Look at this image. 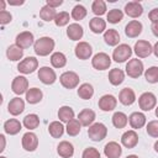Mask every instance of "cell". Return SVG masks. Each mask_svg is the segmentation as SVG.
Segmentation results:
<instances>
[{"label":"cell","mask_w":158,"mask_h":158,"mask_svg":"<svg viewBox=\"0 0 158 158\" xmlns=\"http://www.w3.org/2000/svg\"><path fill=\"white\" fill-rule=\"evenodd\" d=\"M54 44L56 43H54L53 38H51V37H41L35 42L33 49H35V53L37 56L46 57L54 49Z\"/></svg>","instance_id":"cell-1"},{"label":"cell","mask_w":158,"mask_h":158,"mask_svg":"<svg viewBox=\"0 0 158 158\" xmlns=\"http://www.w3.org/2000/svg\"><path fill=\"white\" fill-rule=\"evenodd\" d=\"M107 135V128L104 123L101 122H95L88 128V136L91 141L94 142H100L102 141Z\"/></svg>","instance_id":"cell-2"},{"label":"cell","mask_w":158,"mask_h":158,"mask_svg":"<svg viewBox=\"0 0 158 158\" xmlns=\"http://www.w3.org/2000/svg\"><path fill=\"white\" fill-rule=\"evenodd\" d=\"M131 56H132V48L126 43L118 44L112 52V59L115 62H117V63L126 62L127 59L131 58Z\"/></svg>","instance_id":"cell-3"},{"label":"cell","mask_w":158,"mask_h":158,"mask_svg":"<svg viewBox=\"0 0 158 158\" xmlns=\"http://www.w3.org/2000/svg\"><path fill=\"white\" fill-rule=\"evenodd\" d=\"M143 63L141 59L138 58H133V59H130L128 63L126 64V73L130 78H139L143 73Z\"/></svg>","instance_id":"cell-4"},{"label":"cell","mask_w":158,"mask_h":158,"mask_svg":"<svg viewBox=\"0 0 158 158\" xmlns=\"http://www.w3.org/2000/svg\"><path fill=\"white\" fill-rule=\"evenodd\" d=\"M79 80H80L79 75L75 72H72V70L64 72L59 77V81H60V84L65 89H74V88H77L78 84H79Z\"/></svg>","instance_id":"cell-5"},{"label":"cell","mask_w":158,"mask_h":158,"mask_svg":"<svg viewBox=\"0 0 158 158\" xmlns=\"http://www.w3.org/2000/svg\"><path fill=\"white\" fill-rule=\"evenodd\" d=\"M157 104V98L153 93L151 91H147V93H143L139 98H138V106L141 110L143 111H151L152 109H154Z\"/></svg>","instance_id":"cell-6"},{"label":"cell","mask_w":158,"mask_h":158,"mask_svg":"<svg viewBox=\"0 0 158 158\" xmlns=\"http://www.w3.org/2000/svg\"><path fill=\"white\" fill-rule=\"evenodd\" d=\"M111 64V58L109 54L104 53V52H99L96 53L93 59H91V65L98 69V70H105V69H109Z\"/></svg>","instance_id":"cell-7"},{"label":"cell","mask_w":158,"mask_h":158,"mask_svg":"<svg viewBox=\"0 0 158 158\" xmlns=\"http://www.w3.org/2000/svg\"><path fill=\"white\" fill-rule=\"evenodd\" d=\"M37 68H38V60L35 57H27L22 59L17 65V70L22 74H31Z\"/></svg>","instance_id":"cell-8"},{"label":"cell","mask_w":158,"mask_h":158,"mask_svg":"<svg viewBox=\"0 0 158 158\" xmlns=\"http://www.w3.org/2000/svg\"><path fill=\"white\" fill-rule=\"evenodd\" d=\"M15 44L19 46L20 48L22 49H26V48H30L32 44H35V38H33V33L30 32V31H23L21 33H19L16 36V40H15Z\"/></svg>","instance_id":"cell-9"},{"label":"cell","mask_w":158,"mask_h":158,"mask_svg":"<svg viewBox=\"0 0 158 158\" xmlns=\"http://www.w3.org/2000/svg\"><path fill=\"white\" fill-rule=\"evenodd\" d=\"M135 53L138 58H146L148 57L152 52H153V47L148 41L144 40H139L135 43Z\"/></svg>","instance_id":"cell-10"},{"label":"cell","mask_w":158,"mask_h":158,"mask_svg":"<svg viewBox=\"0 0 158 158\" xmlns=\"http://www.w3.org/2000/svg\"><path fill=\"white\" fill-rule=\"evenodd\" d=\"M11 90L16 95H21L23 93H27V90H28V80H27V78L23 77V75H19V77L14 78V80L11 83Z\"/></svg>","instance_id":"cell-11"},{"label":"cell","mask_w":158,"mask_h":158,"mask_svg":"<svg viewBox=\"0 0 158 158\" xmlns=\"http://www.w3.org/2000/svg\"><path fill=\"white\" fill-rule=\"evenodd\" d=\"M38 79L46 84V85H51L56 81L57 79V75H56V72L49 68V67H41L38 69Z\"/></svg>","instance_id":"cell-12"},{"label":"cell","mask_w":158,"mask_h":158,"mask_svg":"<svg viewBox=\"0 0 158 158\" xmlns=\"http://www.w3.org/2000/svg\"><path fill=\"white\" fill-rule=\"evenodd\" d=\"M22 147L27 152H33L38 147V138L33 132H26L22 136Z\"/></svg>","instance_id":"cell-13"},{"label":"cell","mask_w":158,"mask_h":158,"mask_svg":"<svg viewBox=\"0 0 158 158\" xmlns=\"http://www.w3.org/2000/svg\"><path fill=\"white\" fill-rule=\"evenodd\" d=\"M98 105H99V109L102 111H112L117 105V100L114 95L105 94L99 99Z\"/></svg>","instance_id":"cell-14"},{"label":"cell","mask_w":158,"mask_h":158,"mask_svg":"<svg viewBox=\"0 0 158 158\" xmlns=\"http://www.w3.org/2000/svg\"><path fill=\"white\" fill-rule=\"evenodd\" d=\"M74 52H75L77 58L81 59V60H86V59H89V58L91 57V54H93V48H91V46H90L88 42H79V43L75 46Z\"/></svg>","instance_id":"cell-15"},{"label":"cell","mask_w":158,"mask_h":158,"mask_svg":"<svg viewBox=\"0 0 158 158\" xmlns=\"http://www.w3.org/2000/svg\"><path fill=\"white\" fill-rule=\"evenodd\" d=\"M121 143L126 148H135L138 143V135L135 130H128L121 136Z\"/></svg>","instance_id":"cell-16"},{"label":"cell","mask_w":158,"mask_h":158,"mask_svg":"<svg viewBox=\"0 0 158 158\" xmlns=\"http://www.w3.org/2000/svg\"><path fill=\"white\" fill-rule=\"evenodd\" d=\"M142 30H143V26L139 21L137 20H132L130 21L126 27H125V33L127 37L130 38H135V37H138L141 33H142Z\"/></svg>","instance_id":"cell-17"},{"label":"cell","mask_w":158,"mask_h":158,"mask_svg":"<svg viewBox=\"0 0 158 158\" xmlns=\"http://www.w3.org/2000/svg\"><path fill=\"white\" fill-rule=\"evenodd\" d=\"M125 12L132 19H137L143 14V7L138 1H130L125 5Z\"/></svg>","instance_id":"cell-18"},{"label":"cell","mask_w":158,"mask_h":158,"mask_svg":"<svg viewBox=\"0 0 158 158\" xmlns=\"http://www.w3.org/2000/svg\"><path fill=\"white\" fill-rule=\"evenodd\" d=\"M104 153L107 158H120V156L122 154V148L117 142L111 141V142L105 144Z\"/></svg>","instance_id":"cell-19"},{"label":"cell","mask_w":158,"mask_h":158,"mask_svg":"<svg viewBox=\"0 0 158 158\" xmlns=\"http://www.w3.org/2000/svg\"><path fill=\"white\" fill-rule=\"evenodd\" d=\"M23 110H25V101H23L21 98L16 96V98H14V99L10 100V102H9V105H7V111H9L12 116L20 115Z\"/></svg>","instance_id":"cell-20"},{"label":"cell","mask_w":158,"mask_h":158,"mask_svg":"<svg viewBox=\"0 0 158 158\" xmlns=\"http://www.w3.org/2000/svg\"><path fill=\"white\" fill-rule=\"evenodd\" d=\"M118 100L122 105H132L136 101V94L131 88H123L118 94Z\"/></svg>","instance_id":"cell-21"},{"label":"cell","mask_w":158,"mask_h":158,"mask_svg":"<svg viewBox=\"0 0 158 158\" xmlns=\"http://www.w3.org/2000/svg\"><path fill=\"white\" fill-rule=\"evenodd\" d=\"M128 121H130V125L132 128L135 130H138V128H142L144 125H146V115L143 112H132L128 117Z\"/></svg>","instance_id":"cell-22"},{"label":"cell","mask_w":158,"mask_h":158,"mask_svg":"<svg viewBox=\"0 0 158 158\" xmlns=\"http://www.w3.org/2000/svg\"><path fill=\"white\" fill-rule=\"evenodd\" d=\"M78 120L81 123V126H91L94 120H95V112L90 109H84L79 112L78 115Z\"/></svg>","instance_id":"cell-23"},{"label":"cell","mask_w":158,"mask_h":158,"mask_svg":"<svg viewBox=\"0 0 158 158\" xmlns=\"http://www.w3.org/2000/svg\"><path fill=\"white\" fill-rule=\"evenodd\" d=\"M57 152L62 158H70L74 154V147L68 141H62L57 146Z\"/></svg>","instance_id":"cell-24"},{"label":"cell","mask_w":158,"mask_h":158,"mask_svg":"<svg viewBox=\"0 0 158 158\" xmlns=\"http://www.w3.org/2000/svg\"><path fill=\"white\" fill-rule=\"evenodd\" d=\"M84 35V30L79 23H70L67 28V36L72 41H79Z\"/></svg>","instance_id":"cell-25"},{"label":"cell","mask_w":158,"mask_h":158,"mask_svg":"<svg viewBox=\"0 0 158 158\" xmlns=\"http://www.w3.org/2000/svg\"><path fill=\"white\" fill-rule=\"evenodd\" d=\"M21 128H22V125L16 118H10V120L5 121V123H4V131L7 135H11V136L17 135L21 131Z\"/></svg>","instance_id":"cell-26"},{"label":"cell","mask_w":158,"mask_h":158,"mask_svg":"<svg viewBox=\"0 0 158 158\" xmlns=\"http://www.w3.org/2000/svg\"><path fill=\"white\" fill-rule=\"evenodd\" d=\"M104 41L109 46H117L120 42V35L115 28H109L104 32Z\"/></svg>","instance_id":"cell-27"},{"label":"cell","mask_w":158,"mask_h":158,"mask_svg":"<svg viewBox=\"0 0 158 158\" xmlns=\"http://www.w3.org/2000/svg\"><path fill=\"white\" fill-rule=\"evenodd\" d=\"M123 80H125V73H123V70H121V69H118V68H114V69H111V70L109 72V81H110L112 85L117 86V85H120Z\"/></svg>","instance_id":"cell-28"},{"label":"cell","mask_w":158,"mask_h":158,"mask_svg":"<svg viewBox=\"0 0 158 158\" xmlns=\"http://www.w3.org/2000/svg\"><path fill=\"white\" fill-rule=\"evenodd\" d=\"M89 27L94 33H102L106 30V22L101 17H93L89 22Z\"/></svg>","instance_id":"cell-29"},{"label":"cell","mask_w":158,"mask_h":158,"mask_svg":"<svg viewBox=\"0 0 158 158\" xmlns=\"http://www.w3.org/2000/svg\"><path fill=\"white\" fill-rule=\"evenodd\" d=\"M42 98H43V93L38 88H31L26 93V100L28 104H37L42 100Z\"/></svg>","instance_id":"cell-30"},{"label":"cell","mask_w":158,"mask_h":158,"mask_svg":"<svg viewBox=\"0 0 158 158\" xmlns=\"http://www.w3.org/2000/svg\"><path fill=\"white\" fill-rule=\"evenodd\" d=\"M6 56L12 62L20 60L22 58V56H23V49L20 48L19 46H16V44H11V46H9V48L6 51Z\"/></svg>","instance_id":"cell-31"},{"label":"cell","mask_w":158,"mask_h":158,"mask_svg":"<svg viewBox=\"0 0 158 158\" xmlns=\"http://www.w3.org/2000/svg\"><path fill=\"white\" fill-rule=\"evenodd\" d=\"M94 95V88L89 83H84L78 88V96L83 100H89Z\"/></svg>","instance_id":"cell-32"},{"label":"cell","mask_w":158,"mask_h":158,"mask_svg":"<svg viewBox=\"0 0 158 158\" xmlns=\"http://www.w3.org/2000/svg\"><path fill=\"white\" fill-rule=\"evenodd\" d=\"M58 118L60 120V122H65L68 123L70 120L74 118V110L70 106H62L58 110Z\"/></svg>","instance_id":"cell-33"},{"label":"cell","mask_w":158,"mask_h":158,"mask_svg":"<svg viewBox=\"0 0 158 158\" xmlns=\"http://www.w3.org/2000/svg\"><path fill=\"white\" fill-rule=\"evenodd\" d=\"M48 132L53 138H59L64 133V126L59 121H53L48 126Z\"/></svg>","instance_id":"cell-34"},{"label":"cell","mask_w":158,"mask_h":158,"mask_svg":"<svg viewBox=\"0 0 158 158\" xmlns=\"http://www.w3.org/2000/svg\"><path fill=\"white\" fill-rule=\"evenodd\" d=\"M127 122H128V117L126 116V114H123L121 111H116L112 115V125L116 128H123V127H126Z\"/></svg>","instance_id":"cell-35"},{"label":"cell","mask_w":158,"mask_h":158,"mask_svg":"<svg viewBox=\"0 0 158 158\" xmlns=\"http://www.w3.org/2000/svg\"><path fill=\"white\" fill-rule=\"evenodd\" d=\"M57 14H58V12L56 11V9H53V7L48 6V5L42 6V9L40 10V17H41L43 21H52V20L54 21Z\"/></svg>","instance_id":"cell-36"},{"label":"cell","mask_w":158,"mask_h":158,"mask_svg":"<svg viewBox=\"0 0 158 158\" xmlns=\"http://www.w3.org/2000/svg\"><path fill=\"white\" fill-rule=\"evenodd\" d=\"M22 125L28 130H35L40 126V117L36 114H28L25 116Z\"/></svg>","instance_id":"cell-37"},{"label":"cell","mask_w":158,"mask_h":158,"mask_svg":"<svg viewBox=\"0 0 158 158\" xmlns=\"http://www.w3.org/2000/svg\"><path fill=\"white\" fill-rule=\"evenodd\" d=\"M51 63L54 68H63L67 64V57L62 52H54L51 56Z\"/></svg>","instance_id":"cell-38"},{"label":"cell","mask_w":158,"mask_h":158,"mask_svg":"<svg viewBox=\"0 0 158 158\" xmlns=\"http://www.w3.org/2000/svg\"><path fill=\"white\" fill-rule=\"evenodd\" d=\"M80 127H81V123L79 122V120H78V118H73V120H70V121L67 123L65 130H67V133H68L69 136L74 137V136L79 135Z\"/></svg>","instance_id":"cell-39"},{"label":"cell","mask_w":158,"mask_h":158,"mask_svg":"<svg viewBox=\"0 0 158 158\" xmlns=\"http://www.w3.org/2000/svg\"><path fill=\"white\" fill-rule=\"evenodd\" d=\"M106 19L110 23H118L122 19H123V12L118 9H112L107 12L106 15Z\"/></svg>","instance_id":"cell-40"},{"label":"cell","mask_w":158,"mask_h":158,"mask_svg":"<svg viewBox=\"0 0 158 158\" xmlns=\"http://www.w3.org/2000/svg\"><path fill=\"white\" fill-rule=\"evenodd\" d=\"M144 78L151 84L158 83V67H149L144 72Z\"/></svg>","instance_id":"cell-41"},{"label":"cell","mask_w":158,"mask_h":158,"mask_svg":"<svg viewBox=\"0 0 158 158\" xmlns=\"http://www.w3.org/2000/svg\"><path fill=\"white\" fill-rule=\"evenodd\" d=\"M69 20H70L69 14L67 11H60V12L57 14V16L54 19V23L58 27H63V26H65V25L69 23Z\"/></svg>","instance_id":"cell-42"},{"label":"cell","mask_w":158,"mask_h":158,"mask_svg":"<svg viewBox=\"0 0 158 158\" xmlns=\"http://www.w3.org/2000/svg\"><path fill=\"white\" fill-rule=\"evenodd\" d=\"M86 16V9L83 6V5H75L72 10V17L75 20V21H80L83 20L84 17Z\"/></svg>","instance_id":"cell-43"},{"label":"cell","mask_w":158,"mask_h":158,"mask_svg":"<svg viewBox=\"0 0 158 158\" xmlns=\"http://www.w3.org/2000/svg\"><path fill=\"white\" fill-rule=\"evenodd\" d=\"M91 10L96 16H101L106 12V4L102 0H95L91 5Z\"/></svg>","instance_id":"cell-44"},{"label":"cell","mask_w":158,"mask_h":158,"mask_svg":"<svg viewBox=\"0 0 158 158\" xmlns=\"http://www.w3.org/2000/svg\"><path fill=\"white\" fill-rule=\"evenodd\" d=\"M147 133L153 137V138H158V121L157 120H153V121H149L147 123Z\"/></svg>","instance_id":"cell-45"},{"label":"cell","mask_w":158,"mask_h":158,"mask_svg":"<svg viewBox=\"0 0 158 158\" xmlns=\"http://www.w3.org/2000/svg\"><path fill=\"white\" fill-rule=\"evenodd\" d=\"M81 158H100V153L96 148L88 147V148L84 149V152L81 154Z\"/></svg>","instance_id":"cell-46"},{"label":"cell","mask_w":158,"mask_h":158,"mask_svg":"<svg viewBox=\"0 0 158 158\" xmlns=\"http://www.w3.org/2000/svg\"><path fill=\"white\" fill-rule=\"evenodd\" d=\"M11 20H12V15H11L9 11H6V10L0 11V23H1L2 26L10 23Z\"/></svg>","instance_id":"cell-47"},{"label":"cell","mask_w":158,"mask_h":158,"mask_svg":"<svg viewBox=\"0 0 158 158\" xmlns=\"http://www.w3.org/2000/svg\"><path fill=\"white\" fill-rule=\"evenodd\" d=\"M148 17H149V20L152 21V23H157V22H158V7L151 10L149 14H148Z\"/></svg>","instance_id":"cell-48"},{"label":"cell","mask_w":158,"mask_h":158,"mask_svg":"<svg viewBox=\"0 0 158 158\" xmlns=\"http://www.w3.org/2000/svg\"><path fill=\"white\" fill-rule=\"evenodd\" d=\"M62 4H63V0H47V1H46V5H48V6L53 7V9L60 6Z\"/></svg>","instance_id":"cell-49"},{"label":"cell","mask_w":158,"mask_h":158,"mask_svg":"<svg viewBox=\"0 0 158 158\" xmlns=\"http://www.w3.org/2000/svg\"><path fill=\"white\" fill-rule=\"evenodd\" d=\"M151 30H152V33H153L156 37H158V22H157V23H152Z\"/></svg>","instance_id":"cell-50"},{"label":"cell","mask_w":158,"mask_h":158,"mask_svg":"<svg viewBox=\"0 0 158 158\" xmlns=\"http://www.w3.org/2000/svg\"><path fill=\"white\" fill-rule=\"evenodd\" d=\"M0 141H1V147H0V152H2L5 149V136L0 135Z\"/></svg>","instance_id":"cell-51"},{"label":"cell","mask_w":158,"mask_h":158,"mask_svg":"<svg viewBox=\"0 0 158 158\" xmlns=\"http://www.w3.org/2000/svg\"><path fill=\"white\" fill-rule=\"evenodd\" d=\"M153 53H154V56L158 58V42L153 46Z\"/></svg>","instance_id":"cell-52"},{"label":"cell","mask_w":158,"mask_h":158,"mask_svg":"<svg viewBox=\"0 0 158 158\" xmlns=\"http://www.w3.org/2000/svg\"><path fill=\"white\" fill-rule=\"evenodd\" d=\"M10 5H22L23 1H9Z\"/></svg>","instance_id":"cell-53"},{"label":"cell","mask_w":158,"mask_h":158,"mask_svg":"<svg viewBox=\"0 0 158 158\" xmlns=\"http://www.w3.org/2000/svg\"><path fill=\"white\" fill-rule=\"evenodd\" d=\"M4 10H5V1L1 0V11H4Z\"/></svg>","instance_id":"cell-54"},{"label":"cell","mask_w":158,"mask_h":158,"mask_svg":"<svg viewBox=\"0 0 158 158\" xmlns=\"http://www.w3.org/2000/svg\"><path fill=\"white\" fill-rule=\"evenodd\" d=\"M154 151H156V152L158 153V141H157V142L154 143Z\"/></svg>","instance_id":"cell-55"},{"label":"cell","mask_w":158,"mask_h":158,"mask_svg":"<svg viewBox=\"0 0 158 158\" xmlns=\"http://www.w3.org/2000/svg\"><path fill=\"white\" fill-rule=\"evenodd\" d=\"M126 158H138V157H137L136 154H130V156H127Z\"/></svg>","instance_id":"cell-56"},{"label":"cell","mask_w":158,"mask_h":158,"mask_svg":"<svg viewBox=\"0 0 158 158\" xmlns=\"http://www.w3.org/2000/svg\"><path fill=\"white\" fill-rule=\"evenodd\" d=\"M156 116H157V117H158V106H157V107H156Z\"/></svg>","instance_id":"cell-57"},{"label":"cell","mask_w":158,"mask_h":158,"mask_svg":"<svg viewBox=\"0 0 158 158\" xmlns=\"http://www.w3.org/2000/svg\"><path fill=\"white\" fill-rule=\"evenodd\" d=\"M0 158H6V157H4V156H1V157H0Z\"/></svg>","instance_id":"cell-58"}]
</instances>
